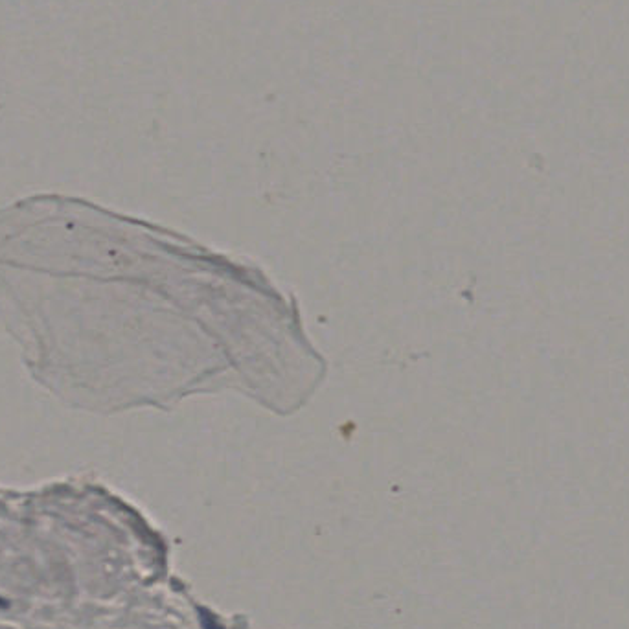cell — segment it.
<instances>
[{"mask_svg":"<svg viewBox=\"0 0 629 629\" xmlns=\"http://www.w3.org/2000/svg\"><path fill=\"white\" fill-rule=\"evenodd\" d=\"M0 606H8V604H6V600H2V598H0Z\"/></svg>","mask_w":629,"mask_h":629,"instance_id":"1","label":"cell"}]
</instances>
